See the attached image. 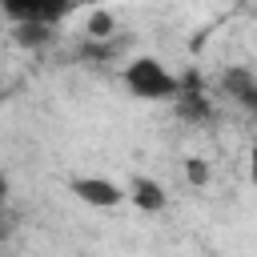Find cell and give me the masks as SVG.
Masks as SVG:
<instances>
[{
    "instance_id": "cell-9",
    "label": "cell",
    "mask_w": 257,
    "mask_h": 257,
    "mask_svg": "<svg viewBox=\"0 0 257 257\" xmlns=\"http://www.w3.org/2000/svg\"><path fill=\"white\" fill-rule=\"evenodd\" d=\"M88 32H92V36H108V16H104V12H96V16L88 20Z\"/></svg>"
},
{
    "instance_id": "cell-8",
    "label": "cell",
    "mask_w": 257,
    "mask_h": 257,
    "mask_svg": "<svg viewBox=\"0 0 257 257\" xmlns=\"http://www.w3.org/2000/svg\"><path fill=\"white\" fill-rule=\"evenodd\" d=\"M185 177H189V181H193V185H205V181H209V173H205V165H201V161H197V157H193V161H189V165H185Z\"/></svg>"
},
{
    "instance_id": "cell-3",
    "label": "cell",
    "mask_w": 257,
    "mask_h": 257,
    "mask_svg": "<svg viewBox=\"0 0 257 257\" xmlns=\"http://www.w3.org/2000/svg\"><path fill=\"white\" fill-rule=\"evenodd\" d=\"M68 193L92 209H116L120 201H128V189H120L116 181L108 177H72L68 181Z\"/></svg>"
},
{
    "instance_id": "cell-5",
    "label": "cell",
    "mask_w": 257,
    "mask_h": 257,
    "mask_svg": "<svg viewBox=\"0 0 257 257\" xmlns=\"http://www.w3.org/2000/svg\"><path fill=\"white\" fill-rule=\"evenodd\" d=\"M225 92H229L245 112H253V116H257V80H253L249 72H241V68H237V72H229V76H225Z\"/></svg>"
},
{
    "instance_id": "cell-6",
    "label": "cell",
    "mask_w": 257,
    "mask_h": 257,
    "mask_svg": "<svg viewBox=\"0 0 257 257\" xmlns=\"http://www.w3.org/2000/svg\"><path fill=\"white\" fill-rule=\"evenodd\" d=\"M177 112H181L185 120H205V116H209V100H205L197 88L185 84V92L177 96Z\"/></svg>"
},
{
    "instance_id": "cell-7",
    "label": "cell",
    "mask_w": 257,
    "mask_h": 257,
    "mask_svg": "<svg viewBox=\"0 0 257 257\" xmlns=\"http://www.w3.org/2000/svg\"><path fill=\"white\" fill-rule=\"evenodd\" d=\"M12 36H16V44H24V48H36V44L52 40V28H44V24H24V28H12Z\"/></svg>"
},
{
    "instance_id": "cell-11",
    "label": "cell",
    "mask_w": 257,
    "mask_h": 257,
    "mask_svg": "<svg viewBox=\"0 0 257 257\" xmlns=\"http://www.w3.org/2000/svg\"><path fill=\"white\" fill-rule=\"evenodd\" d=\"M76 4H100V0H76Z\"/></svg>"
},
{
    "instance_id": "cell-4",
    "label": "cell",
    "mask_w": 257,
    "mask_h": 257,
    "mask_svg": "<svg viewBox=\"0 0 257 257\" xmlns=\"http://www.w3.org/2000/svg\"><path fill=\"white\" fill-rule=\"evenodd\" d=\"M128 201H133L137 209H145V213H157V209H165V189H161L153 177H133Z\"/></svg>"
},
{
    "instance_id": "cell-10",
    "label": "cell",
    "mask_w": 257,
    "mask_h": 257,
    "mask_svg": "<svg viewBox=\"0 0 257 257\" xmlns=\"http://www.w3.org/2000/svg\"><path fill=\"white\" fill-rule=\"evenodd\" d=\"M249 181L257 185V141H253V153H249Z\"/></svg>"
},
{
    "instance_id": "cell-1",
    "label": "cell",
    "mask_w": 257,
    "mask_h": 257,
    "mask_svg": "<svg viewBox=\"0 0 257 257\" xmlns=\"http://www.w3.org/2000/svg\"><path fill=\"white\" fill-rule=\"evenodd\" d=\"M120 76H124V88L137 100H169V104H177V96L185 92V80L173 76L157 56H133Z\"/></svg>"
},
{
    "instance_id": "cell-2",
    "label": "cell",
    "mask_w": 257,
    "mask_h": 257,
    "mask_svg": "<svg viewBox=\"0 0 257 257\" xmlns=\"http://www.w3.org/2000/svg\"><path fill=\"white\" fill-rule=\"evenodd\" d=\"M4 16L12 28H24V24H44V28H56L72 8L76 0H0Z\"/></svg>"
}]
</instances>
